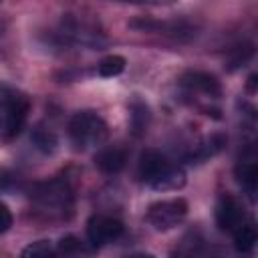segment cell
<instances>
[{"label": "cell", "mask_w": 258, "mask_h": 258, "mask_svg": "<svg viewBox=\"0 0 258 258\" xmlns=\"http://www.w3.org/2000/svg\"><path fill=\"white\" fill-rule=\"evenodd\" d=\"M69 135L77 149H89L105 143L109 129L103 117L95 111H79L69 123Z\"/></svg>", "instance_id": "6da1fadb"}, {"label": "cell", "mask_w": 258, "mask_h": 258, "mask_svg": "<svg viewBox=\"0 0 258 258\" xmlns=\"http://www.w3.org/2000/svg\"><path fill=\"white\" fill-rule=\"evenodd\" d=\"M28 115V99L16 91L0 89V137L10 141L14 139Z\"/></svg>", "instance_id": "7a4b0ae2"}, {"label": "cell", "mask_w": 258, "mask_h": 258, "mask_svg": "<svg viewBox=\"0 0 258 258\" xmlns=\"http://www.w3.org/2000/svg\"><path fill=\"white\" fill-rule=\"evenodd\" d=\"M187 216V202L183 198H173V200H163L155 202L147 210V222L157 230V232H167L173 230L183 222Z\"/></svg>", "instance_id": "3957f363"}, {"label": "cell", "mask_w": 258, "mask_h": 258, "mask_svg": "<svg viewBox=\"0 0 258 258\" xmlns=\"http://www.w3.org/2000/svg\"><path fill=\"white\" fill-rule=\"evenodd\" d=\"M123 234V224L111 216L95 214L87 222V238L93 248H101L105 244L115 242Z\"/></svg>", "instance_id": "277c9868"}, {"label": "cell", "mask_w": 258, "mask_h": 258, "mask_svg": "<svg viewBox=\"0 0 258 258\" xmlns=\"http://www.w3.org/2000/svg\"><path fill=\"white\" fill-rule=\"evenodd\" d=\"M242 222H244V208H242V204L234 196L222 194L218 204H216V224H218V228L234 232Z\"/></svg>", "instance_id": "5b68a950"}, {"label": "cell", "mask_w": 258, "mask_h": 258, "mask_svg": "<svg viewBox=\"0 0 258 258\" xmlns=\"http://www.w3.org/2000/svg\"><path fill=\"white\" fill-rule=\"evenodd\" d=\"M181 85L187 87L189 91L202 93V95H206L210 99H218L222 95V87L216 81V77H212L208 73H202V71H187L181 77Z\"/></svg>", "instance_id": "8992f818"}, {"label": "cell", "mask_w": 258, "mask_h": 258, "mask_svg": "<svg viewBox=\"0 0 258 258\" xmlns=\"http://www.w3.org/2000/svg\"><path fill=\"white\" fill-rule=\"evenodd\" d=\"M153 189L157 191H171V189H179L185 185V171L179 167V165H173V163H167L157 175H153L149 181H147Z\"/></svg>", "instance_id": "52a82bcc"}, {"label": "cell", "mask_w": 258, "mask_h": 258, "mask_svg": "<svg viewBox=\"0 0 258 258\" xmlns=\"http://www.w3.org/2000/svg\"><path fill=\"white\" fill-rule=\"evenodd\" d=\"M127 163V151L119 145H111V147H103L97 155H95V165L103 171V173H119Z\"/></svg>", "instance_id": "ba28073f"}, {"label": "cell", "mask_w": 258, "mask_h": 258, "mask_svg": "<svg viewBox=\"0 0 258 258\" xmlns=\"http://www.w3.org/2000/svg\"><path fill=\"white\" fill-rule=\"evenodd\" d=\"M169 161L165 159V155L157 149H145L139 157V165H137V175L147 183L153 175H157Z\"/></svg>", "instance_id": "9c48e42d"}, {"label": "cell", "mask_w": 258, "mask_h": 258, "mask_svg": "<svg viewBox=\"0 0 258 258\" xmlns=\"http://www.w3.org/2000/svg\"><path fill=\"white\" fill-rule=\"evenodd\" d=\"M224 145H226V137H224V135H218V133H216V135H210V137L202 139L200 145H196V149L187 155V159H189V163L208 161L210 157L218 155V153L224 149Z\"/></svg>", "instance_id": "30bf717a"}, {"label": "cell", "mask_w": 258, "mask_h": 258, "mask_svg": "<svg viewBox=\"0 0 258 258\" xmlns=\"http://www.w3.org/2000/svg\"><path fill=\"white\" fill-rule=\"evenodd\" d=\"M236 173H238V181L242 183V187H244V191L248 194L250 202H254V200H256V185H258V167H256L254 159L242 161V163L238 165Z\"/></svg>", "instance_id": "8fae6325"}, {"label": "cell", "mask_w": 258, "mask_h": 258, "mask_svg": "<svg viewBox=\"0 0 258 258\" xmlns=\"http://www.w3.org/2000/svg\"><path fill=\"white\" fill-rule=\"evenodd\" d=\"M256 226L252 220H244L234 230V246L238 252H250L256 246Z\"/></svg>", "instance_id": "7c38bea8"}, {"label": "cell", "mask_w": 258, "mask_h": 258, "mask_svg": "<svg viewBox=\"0 0 258 258\" xmlns=\"http://www.w3.org/2000/svg\"><path fill=\"white\" fill-rule=\"evenodd\" d=\"M129 123H131V131L133 135H143L147 131V125H149V107L141 101H133L131 107H129Z\"/></svg>", "instance_id": "4fadbf2b"}, {"label": "cell", "mask_w": 258, "mask_h": 258, "mask_svg": "<svg viewBox=\"0 0 258 258\" xmlns=\"http://www.w3.org/2000/svg\"><path fill=\"white\" fill-rule=\"evenodd\" d=\"M30 139H32L34 147H36L40 153H44V155H50V153L56 149V145H58V139H56L54 131H50V129H46V127H42V125H38V127L32 129Z\"/></svg>", "instance_id": "5bb4252c"}, {"label": "cell", "mask_w": 258, "mask_h": 258, "mask_svg": "<svg viewBox=\"0 0 258 258\" xmlns=\"http://www.w3.org/2000/svg\"><path fill=\"white\" fill-rule=\"evenodd\" d=\"M58 254H60L62 258H87L89 250H87V246H85L79 238H75V236H64V238L60 240V244H58Z\"/></svg>", "instance_id": "9a60e30c"}, {"label": "cell", "mask_w": 258, "mask_h": 258, "mask_svg": "<svg viewBox=\"0 0 258 258\" xmlns=\"http://www.w3.org/2000/svg\"><path fill=\"white\" fill-rule=\"evenodd\" d=\"M20 258H56V248L48 240H36L22 250Z\"/></svg>", "instance_id": "2e32d148"}, {"label": "cell", "mask_w": 258, "mask_h": 258, "mask_svg": "<svg viewBox=\"0 0 258 258\" xmlns=\"http://www.w3.org/2000/svg\"><path fill=\"white\" fill-rule=\"evenodd\" d=\"M125 71V58L121 54H109L99 62V75L101 77H117Z\"/></svg>", "instance_id": "e0dca14e"}, {"label": "cell", "mask_w": 258, "mask_h": 258, "mask_svg": "<svg viewBox=\"0 0 258 258\" xmlns=\"http://www.w3.org/2000/svg\"><path fill=\"white\" fill-rule=\"evenodd\" d=\"M250 56H252V46H240V48H236V58H230V71H234L236 67L244 64Z\"/></svg>", "instance_id": "ac0fdd59"}, {"label": "cell", "mask_w": 258, "mask_h": 258, "mask_svg": "<svg viewBox=\"0 0 258 258\" xmlns=\"http://www.w3.org/2000/svg\"><path fill=\"white\" fill-rule=\"evenodd\" d=\"M10 226H12V214L4 204H0V234L10 230Z\"/></svg>", "instance_id": "d6986e66"}, {"label": "cell", "mask_w": 258, "mask_h": 258, "mask_svg": "<svg viewBox=\"0 0 258 258\" xmlns=\"http://www.w3.org/2000/svg\"><path fill=\"white\" fill-rule=\"evenodd\" d=\"M135 258H153V256H149V254H139V256H135Z\"/></svg>", "instance_id": "ffe728a7"}]
</instances>
